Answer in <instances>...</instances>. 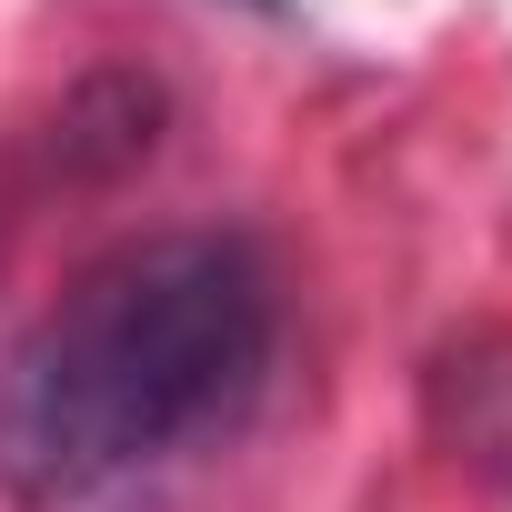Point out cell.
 <instances>
[{"instance_id": "1", "label": "cell", "mask_w": 512, "mask_h": 512, "mask_svg": "<svg viewBox=\"0 0 512 512\" xmlns=\"http://www.w3.org/2000/svg\"><path fill=\"white\" fill-rule=\"evenodd\" d=\"M282 362V272L251 231L121 241L0 362V492L91 512L191 442L241 432Z\"/></svg>"}, {"instance_id": "2", "label": "cell", "mask_w": 512, "mask_h": 512, "mask_svg": "<svg viewBox=\"0 0 512 512\" xmlns=\"http://www.w3.org/2000/svg\"><path fill=\"white\" fill-rule=\"evenodd\" d=\"M241 11H262V21H292V0H241Z\"/></svg>"}, {"instance_id": "3", "label": "cell", "mask_w": 512, "mask_h": 512, "mask_svg": "<svg viewBox=\"0 0 512 512\" xmlns=\"http://www.w3.org/2000/svg\"><path fill=\"white\" fill-rule=\"evenodd\" d=\"M502 472H512V442H502Z\"/></svg>"}, {"instance_id": "4", "label": "cell", "mask_w": 512, "mask_h": 512, "mask_svg": "<svg viewBox=\"0 0 512 512\" xmlns=\"http://www.w3.org/2000/svg\"><path fill=\"white\" fill-rule=\"evenodd\" d=\"M141 512H151V502H141Z\"/></svg>"}]
</instances>
